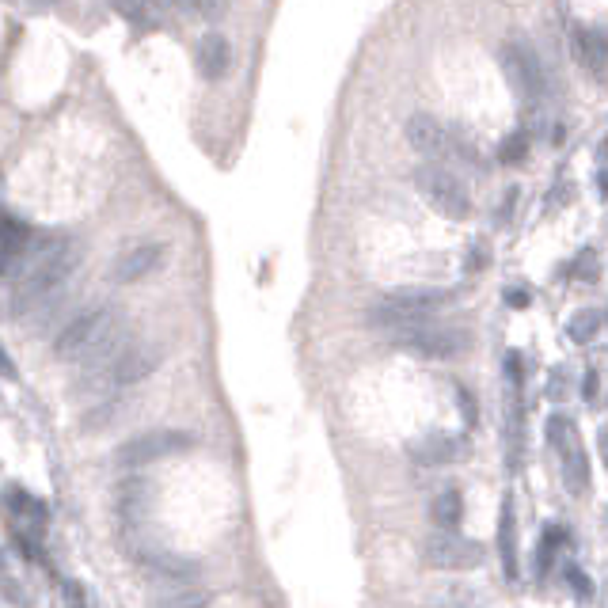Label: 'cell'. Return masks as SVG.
<instances>
[{"mask_svg":"<svg viewBox=\"0 0 608 608\" xmlns=\"http://www.w3.org/2000/svg\"><path fill=\"white\" fill-rule=\"evenodd\" d=\"M164 361V346H152V342H137V346H126L107 373H99L103 388H130L137 380L152 377Z\"/></svg>","mask_w":608,"mask_h":608,"instance_id":"7","label":"cell"},{"mask_svg":"<svg viewBox=\"0 0 608 608\" xmlns=\"http://www.w3.org/2000/svg\"><path fill=\"white\" fill-rule=\"evenodd\" d=\"M529 156V133H510V137H502V145H498V160L506 164V168H513V164H521Z\"/></svg>","mask_w":608,"mask_h":608,"instance_id":"20","label":"cell"},{"mask_svg":"<svg viewBox=\"0 0 608 608\" xmlns=\"http://www.w3.org/2000/svg\"><path fill=\"white\" fill-rule=\"evenodd\" d=\"M502 297H506V304H510V308H529V293H525V289H513V285H510Z\"/></svg>","mask_w":608,"mask_h":608,"instance_id":"30","label":"cell"},{"mask_svg":"<svg viewBox=\"0 0 608 608\" xmlns=\"http://www.w3.org/2000/svg\"><path fill=\"white\" fill-rule=\"evenodd\" d=\"M582 396H586V399L597 396V373H586V384H582Z\"/></svg>","mask_w":608,"mask_h":608,"instance_id":"33","label":"cell"},{"mask_svg":"<svg viewBox=\"0 0 608 608\" xmlns=\"http://www.w3.org/2000/svg\"><path fill=\"white\" fill-rule=\"evenodd\" d=\"M396 346L403 350H411L418 358H430V361H453L460 354H468V346H472V335L464 331V327H445V323H418V327H407V331H399L392 335Z\"/></svg>","mask_w":608,"mask_h":608,"instance_id":"3","label":"cell"},{"mask_svg":"<svg viewBox=\"0 0 608 608\" xmlns=\"http://www.w3.org/2000/svg\"><path fill=\"white\" fill-rule=\"evenodd\" d=\"M430 517H434L437 529H456L460 517H464V494L456 491V487H445V491L430 502Z\"/></svg>","mask_w":608,"mask_h":608,"instance_id":"18","label":"cell"},{"mask_svg":"<svg viewBox=\"0 0 608 608\" xmlns=\"http://www.w3.org/2000/svg\"><path fill=\"white\" fill-rule=\"evenodd\" d=\"M574 54L582 57L593 73H601L608 65V35L605 31H597V27L578 31V35H574Z\"/></svg>","mask_w":608,"mask_h":608,"instance_id":"17","label":"cell"},{"mask_svg":"<svg viewBox=\"0 0 608 608\" xmlns=\"http://www.w3.org/2000/svg\"><path fill=\"white\" fill-rule=\"evenodd\" d=\"M190 445H194V434L164 426V430H149V434H137L130 441H122L114 449V460L122 468H141V464H152V460H168L175 453H187Z\"/></svg>","mask_w":608,"mask_h":608,"instance_id":"5","label":"cell"},{"mask_svg":"<svg viewBox=\"0 0 608 608\" xmlns=\"http://www.w3.org/2000/svg\"><path fill=\"white\" fill-rule=\"evenodd\" d=\"M597 331H601V316H597V312H589V308H586V312H578V316L567 323V339L570 342H589Z\"/></svg>","mask_w":608,"mask_h":608,"instance_id":"21","label":"cell"},{"mask_svg":"<svg viewBox=\"0 0 608 608\" xmlns=\"http://www.w3.org/2000/svg\"><path fill=\"white\" fill-rule=\"evenodd\" d=\"M403 133H407V145L426 160H445L449 152H456V133H449L430 114H411Z\"/></svg>","mask_w":608,"mask_h":608,"instance_id":"10","label":"cell"},{"mask_svg":"<svg viewBox=\"0 0 608 608\" xmlns=\"http://www.w3.org/2000/svg\"><path fill=\"white\" fill-rule=\"evenodd\" d=\"M145 567H149L152 578H160V582H171V586H194L198 582V563L194 559H183V555H175V551H133Z\"/></svg>","mask_w":608,"mask_h":608,"instance_id":"11","label":"cell"},{"mask_svg":"<svg viewBox=\"0 0 608 608\" xmlns=\"http://www.w3.org/2000/svg\"><path fill=\"white\" fill-rule=\"evenodd\" d=\"M483 263H491V251L483 244H475V251H472V259H468V270H479Z\"/></svg>","mask_w":608,"mask_h":608,"instance_id":"32","label":"cell"},{"mask_svg":"<svg viewBox=\"0 0 608 608\" xmlns=\"http://www.w3.org/2000/svg\"><path fill=\"white\" fill-rule=\"evenodd\" d=\"M456 403H460V411H464V422L468 426H475V396H472V388L468 384H456Z\"/></svg>","mask_w":608,"mask_h":608,"instance_id":"27","label":"cell"},{"mask_svg":"<svg viewBox=\"0 0 608 608\" xmlns=\"http://www.w3.org/2000/svg\"><path fill=\"white\" fill-rule=\"evenodd\" d=\"M126 335H122V320L111 308H88L80 312L69 327H61L54 339V358L80 365L84 377H99L114 365V358L126 350Z\"/></svg>","mask_w":608,"mask_h":608,"instance_id":"1","label":"cell"},{"mask_svg":"<svg viewBox=\"0 0 608 608\" xmlns=\"http://www.w3.org/2000/svg\"><path fill=\"white\" fill-rule=\"evenodd\" d=\"M194 65H198V76L202 80H225L228 69H232V42L217 31L202 35L198 50H194Z\"/></svg>","mask_w":608,"mask_h":608,"instance_id":"12","label":"cell"},{"mask_svg":"<svg viewBox=\"0 0 608 608\" xmlns=\"http://www.w3.org/2000/svg\"><path fill=\"white\" fill-rule=\"evenodd\" d=\"M601 194L608 198V171H601Z\"/></svg>","mask_w":608,"mask_h":608,"instance_id":"38","label":"cell"},{"mask_svg":"<svg viewBox=\"0 0 608 608\" xmlns=\"http://www.w3.org/2000/svg\"><path fill=\"white\" fill-rule=\"evenodd\" d=\"M415 187L418 194H422L441 217H449V221H464V217L472 213L468 187L456 179L453 171L437 168V164H422V168L415 171Z\"/></svg>","mask_w":608,"mask_h":608,"instance_id":"4","label":"cell"},{"mask_svg":"<svg viewBox=\"0 0 608 608\" xmlns=\"http://www.w3.org/2000/svg\"><path fill=\"white\" fill-rule=\"evenodd\" d=\"M498 559H502V578L517 586V521H513V502L506 498L502 502V513H498Z\"/></svg>","mask_w":608,"mask_h":608,"instance_id":"14","label":"cell"},{"mask_svg":"<svg viewBox=\"0 0 608 608\" xmlns=\"http://www.w3.org/2000/svg\"><path fill=\"white\" fill-rule=\"evenodd\" d=\"M502 73H506L513 92L525 95V99H536L540 88H544V65H540L536 50L529 42H521V38L502 46Z\"/></svg>","mask_w":608,"mask_h":608,"instance_id":"8","label":"cell"},{"mask_svg":"<svg viewBox=\"0 0 608 608\" xmlns=\"http://www.w3.org/2000/svg\"><path fill=\"white\" fill-rule=\"evenodd\" d=\"M506 380L521 388V380H525V358L521 354H506Z\"/></svg>","mask_w":608,"mask_h":608,"instance_id":"28","label":"cell"},{"mask_svg":"<svg viewBox=\"0 0 608 608\" xmlns=\"http://www.w3.org/2000/svg\"><path fill=\"white\" fill-rule=\"evenodd\" d=\"M574 270H578L586 282H597V255H593V251H582V259L574 263Z\"/></svg>","mask_w":608,"mask_h":608,"instance_id":"29","label":"cell"},{"mask_svg":"<svg viewBox=\"0 0 608 608\" xmlns=\"http://www.w3.org/2000/svg\"><path fill=\"white\" fill-rule=\"evenodd\" d=\"M559 456H563V483H567V491L574 494V498H582V494L589 491V460L582 441L574 437Z\"/></svg>","mask_w":608,"mask_h":608,"instance_id":"15","label":"cell"},{"mask_svg":"<svg viewBox=\"0 0 608 608\" xmlns=\"http://www.w3.org/2000/svg\"><path fill=\"white\" fill-rule=\"evenodd\" d=\"M31 240H35V232L23 225L16 213H4V270H8V274L16 270L23 251L31 247Z\"/></svg>","mask_w":608,"mask_h":608,"instance_id":"16","label":"cell"},{"mask_svg":"<svg viewBox=\"0 0 608 608\" xmlns=\"http://www.w3.org/2000/svg\"><path fill=\"white\" fill-rule=\"evenodd\" d=\"M460 453V437L445 434V430H426L422 437H415L407 445V456L422 464V468H437V464H449Z\"/></svg>","mask_w":608,"mask_h":608,"instance_id":"13","label":"cell"},{"mask_svg":"<svg viewBox=\"0 0 608 608\" xmlns=\"http://www.w3.org/2000/svg\"><path fill=\"white\" fill-rule=\"evenodd\" d=\"M168 259V247L160 240H137V244H126L111 263V278L118 285H130V282H141L149 278L152 270H160Z\"/></svg>","mask_w":608,"mask_h":608,"instance_id":"9","label":"cell"},{"mask_svg":"<svg viewBox=\"0 0 608 608\" xmlns=\"http://www.w3.org/2000/svg\"><path fill=\"white\" fill-rule=\"evenodd\" d=\"M601 456H605V464H608V430L601 434Z\"/></svg>","mask_w":608,"mask_h":608,"instance_id":"36","label":"cell"},{"mask_svg":"<svg viewBox=\"0 0 608 608\" xmlns=\"http://www.w3.org/2000/svg\"><path fill=\"white\" fill-rule=\"evenodd\" d=\"M544 437H548V445L555 449V453H563L570 441H574V434H570V418L567 415H551L548 426H544Z\"/></svg>","mask_w":608,"mask_h":608,"instance_id":"22","label":"cell"},{"mask_svg":"<svg viewBox=\"0 0 608 608\" xmlns=\"http://www.w3.org/2000/svg\"><path fill=\"white\" fill-rule=\"evenodd\" d=\"M156 605L164 608H202L206 597L202 593H171V597H156Z\"/></svg>","mask_w":608,"mask_h":608,"instance_id":"26","label":"cell"},{"mask_svg":"<svg viewBox=\"0 0 608 608\" xmlns=\"http://www.w3.org/2000/svg\"><path fill=\"white\" fill-rule=\"evenodd\" d=\"M145 479H126L122 487H118V517L126 521V525H133L137 521V513H141V506H145Z\"/></svg>","mask_w":608,"mask_h":608,"instance_id":"19","label":"cell"},{"mask_svg":"<svg viewBox=\"0 0 608 608\" xmlns=\"http://www.w3.org/2000/svg\"><path fill=\"white\" fill-rule=\"evenodd\" d=\"M567 586H570V593H574L578 601H589V597H593V582H589L586 570L567 567Z\"/></svg>","mask_w":608,"mask_h":608,"instance_id":"25","label":"cell"},{"mask_svg":"<svg viewBox=\"0 0 608 608\" xmlns=\"http://www.w3.org/2000/svg\"><path fill=\"white\" fill-rule=\"evenodd\" d=\"M422 563L437 570H472L483 563V544H475L456 529H441L422 540Z\"/></svg>","mask_w":608,"mask_h":608,"instance_id":"6","label":"cell"},{"mask_svg":"<svg viewBox=\"0 0 608 608\" xmlns=\"http://www.w3.org/2000/svg\"><path fill=\"white\" fill-rule=\"evenodd\" d=\"M179 8H187L190 16L206 19V23H217L228 12V0H179Z\"/></svg>","mask_w":608,"mask_h":608,"instance_id":"23","label":"cell"},{"mask_svg":"<svg viewBox=\"0 0 608 608\" xmlns=\"http://www.w3.org/2000/svg\"><path fill=\"white\" fill-rule=\"evenodd\" d=\"M152 4H160V8H179V0H152Z\"/></svg>","mask_w":608,"mask_h":608,"instance_id":"37","label":"cell"},{"mask_svg":"<svg viewBox=\"0 0 608 608\" xmlns=\"http://www.w3.org/2000/svg\"><path fill=\"white\" fill-rule=\"evenodd\" d=\"M111 4L122 19H130V23H145V19H149L152 0H111Z\"/></svg>","mask_w":608,"mask_h":608,"instance_id":"24","label":"cell"},{"mask_svg":"<svg viewBox=\"0 0 608 608\" xmlns=\"http://www.w3.org/2000/svg\"><path fill=\"white\" fill-rule=\"evenodd\" d=\"M601 160H608V141L601 145Z\"/></svg>","mask_w":608,"mask_h":608,"instance_id":"39","label":"cell"},{"mask_svg":"<svg viewBox=\"0 0 608 608\" xmlns=\"http://www.w3.org/2000/svg\"><path fill=\"white\" fill-rule=\"evenodd\" d=\"M27 4H31V8H54L57 0H27Z\"/></svg>","mask_w":608,"mask_h":608,"instance_id":"35","label":"cell"},{"mask_svg":"<svg viewBox=\"0 0 608 608\" xmlns=\"http://www.w3.org/2000/svg\"><path fill=\"white\" fill-rule=\"evenodd\" d=\"M65 593H69V601H76V605L84 601V593H80V586H76V582H65Z\"/></svg>","mask_w":608,"mask_h":608,"instance_id":"34","label":"cell"},{"mask_svg":"<svg viewBox=\"0 0 608 608\" xmlns=\"http://www.w3.org/2000/svg\"><path fill=\"white\" fill-rule=\"evenodd\" d=\"M563 388H567V377H563V369H555V373H551V384H548V396L563 399Z\"/></svg>","mask_w":608,"mask_h":608,"instance_id":"31","label":"cell"},{"mask_svg":"<svg viewBox=\"0 0 608 608\" xmlns=\"http://www.w3.org/2000/svg\"><path fill=\"white\" fill-rule=\"evenodd\" d=\"M453 293L449 289H399V293H388L380 297L373 308H369V327H377L384 335H399L407 327H418V323L434 320V312L449 301Z\"/></svg>","mask_w":608,"mask_h":608,"instance_id":"2","label":"cell"}]
</instances>
